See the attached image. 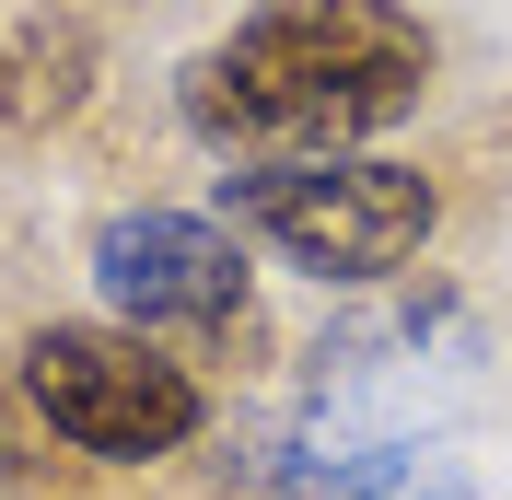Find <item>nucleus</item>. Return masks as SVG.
<instances>
[{
  "label": "nucleus",
  "instance_id": "1",
  "mask_svg": "<svg viewBox=\"0 0 512 500\" xmlns=\"http://www.w3.org/2000/svg\"><path fill=\"white\" fill-rule=\"evenodd\" d=\"M443 35L408 0H245L175 70V117L222 163H338L419 117Z\"/></svg>",
  "mask_w": 512,
  "mask_h": 500
},
{
  "label": "nucleus",
  "instance_id": "2",
  "mask_svg": "<svg viewBox=\"0 0 512 500\" xmlns=\"http://www.w3.org/2000/svg\"><path fill=\"white\" fill-rule=\"evenodd\" d=\"M210 221H233L245 245L303 268L315 291H396L443 233V187L419 163L338 152V163H233Z\"/></svg>",
  "mask_w": 512,
  "mask_h": 500
},
{
  "label": "nucleus",
  "instance_id": "3",
  "mask_svg": "<svg viewBox=\"0 0 512 500\" xmlns=\"http://www.w3.org/2000/svg\"><path fill=\"white\" fill-rule=\"evenodd\" d=\"M12 384H24V419L59 442V454H82V466H163V454H187V442L210 431L198 361L128 338L105 314L35 326V338L12 349Z\"/></svg>",
  "mask_w": 512,
  "mask_h": 500
},
{
  "label": "nucleus",
  "instance_id": "4",
  "mask_svg": "<svg viewBox=\"0 0 512 500\" xmlns=\"http://www.w3.org/2000/svg\"><path fill=\"white\" fill-rule=\"evenodd\" d=\"M82 268H94V291H105V326L175 349V361H233V373H245L256 349H268L245 233L210 221V210H163V198L105 210Z\"/></svg>",
  "mask_w": 512,
  "mask_h": 500
},
{
  "label": "nucleus",
  "instance_id": "5",
  "mask_svg": "<svg viewBox=\"0 0 512 500\" xmlns=\"http://www.w3.org/2000/svg\"><path fill=\"white\" fill-rule=\"evenodd\" d=\"M268 477L291 500H466V466L419 431H350V419H303L268 442Z\"/></svg>",
  "mask_w": 512,
  "mask_h": 500
},
{
  "label": "nucleus",
  "instance_id": "6",
  "mask_svg": "<svg viewBox=\"0 0 512 500\" xmlns=\"http://www.w3.org/2000/svg\"><path fill=\"white\" fill-rule=\"evenodd\" d=\"M105 82V35L82 12H12L0 24V140H59Z\"/></svg>",
  "mask_w": 512,
  "mask_h": 500
},
{
  "label": "nucleus",
  "instance_id": "7",
  "mask_svg": "<svg viewBox=\"0 0 512 500\" xmlns=\"http://www.w3.org/2000/svg\"><path fill=\"white\" fill-rule=\"evenodd\" d=\"M12 407H24V384L0 373V477H24V442H12Z\"/></svg>",
  "mask_w": 512,
  "mask_h": 500
}]
</instances>
